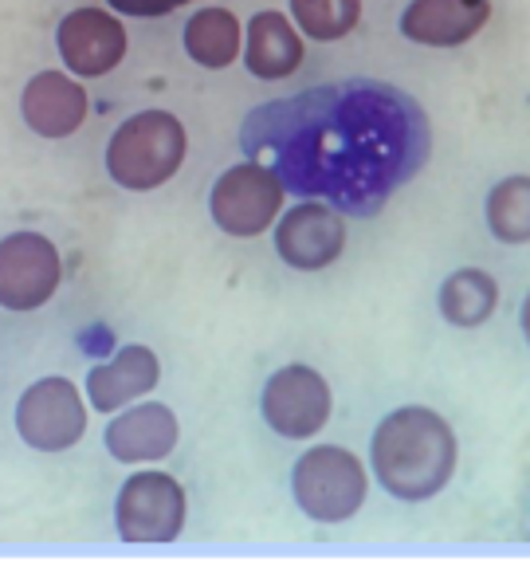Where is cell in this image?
<instances>
[{
	"mask_svg": "<svg viewBox=\"0 0 530 562\" xmlns=\"http://www.w3.org/2000/svg\"><path fill=\"white\" fill-rule=\"evenodd\" d=\"M487 225L503 244H522L530 236V178H507L487 193Z\"/></svg>",
	"mask_w": 530,
	"mask_h": 562,
	"instance_id": "d6986e66",
	"label": "cell"
},
{
	"mask_svg": "<svg viewBox=\"0 0 530 562\" xmlns=\"http://www.w3.org/2000/svg\"><path fill=\"white\" fill-rule=\"evenodd\" d=\"M16 429L40 452L71 449L87 429V409L79 402V390L67 378H40L20 397Z\"/></svg>",
	"mask_w": 530,
	"mask_h": 562,
	"instance_id": "9c48e42d",
	"label": "cell"
},
{
	"mask_svg": "<svg viewBox=\"0 0 530 562\" xmlns=\"http://www.w3.org/2000/svg\"><path fill=\"white\" fill-rule=\"evenodd\" d=\"M346 248V221L323 201H303L287 209L275 225V252L298 268V272H318L326 263H335Z\"/></svg>",
	"mask_w": 530,
	"mask_h": 562,
	"instance_id": "30bf717a",
	"label": "cell"
},
{
	"mask_svg": "<svg viewBox=\"0 0 530 562\" xmlns=\"http://www.w3.org/2000/svg\"><path fill=\"white\" fill-rule=\"evenodd\" d=\"M185 161V126L166 111H142L114 131L106 169L122 189L146 193L169 181Z\"/></svg>",
	"mask_w": 530,
	"mask_h": 562,
	"instance_id": "3957f363",
	"label": "cell"
},
{
	"mask_svg": "<svg viewBox=\"0 0 530 562\" xmlns=\"http://www.w3.org/2000/svg\"><path fill=\"white\" fill-rule=\"evenodd\" d=\"M114 519L126 543H173L185 527V487L166 472H138L122 484Z\"/></svg>",
	"mask_w": 530,
	"mask_h": 562,
	"instance_id": "5b68a950",
	"label": "cell"
},
{
	"mask_svg": "<svg viewBox=\"0 0 530 562\" xmlns=\"http://www.w3.org/2000/svg\"><path fill=\"white\" fill-rule=\"evenodd\" d=\"M181 4H189V0H111V9L126 12V16H166Z\"/></svg>",
	"mask_w": 530,
	"mask_h": 562,
	"instance_id": "44dd1931",
	"label": "cell"
},
{
	"mask_svg": "<svg viewBox=\"0 0 530 562\" xmlns=\"http://www.w3.org/2000/svg\"><path fill=\"white\" fill-rule=\"evenodd\" d=\"M59 56L67 71L99 79L114 71L126 56V29L103 9H75L59 24Z\"/></svg>",
	"mask_w": 530,
	"mask_h": 562,
	"instance_id": "8fae6325",
	"label": "cell"
},
{
	"mask_svg": "<svg viewBox=\"0 0 530 562\" xmlns=\"http://www.w3.org/2000/svg\"><path fill=\"white\" fill-rule=\"evenodd\" d=\"M495 303H499V288H495L492 276L475 272V268L452 272L444 280V291H440V311L456 327H480V323H487Z\"/></svg>",
	"mask_w": 530,
	"mask_h": 562,
	"instance_id": "ac0fdd59",
	"label": "cell"
},
{
	"mask_svg": "<svg viewBox=\"0 0 530 562\" xmlns=\"http://www.w3.org/2000/svg\"><path fill=\"white\" fill-rule=\"evenodd\" d=\"M177 445V417L166 405L149 402L138 409L122 413L106 425V449L122 464H149V460L169 457Z\"/></svg>",
	"mask_w": 530,
	"mask_h": 562,
	"instance_id": "5bb4252c",
	"label": "cell"
},
{
	"mask_svg": "<svg viewBox=\"0 0 530 562\" xmlns=\"http://www.w3.org/2000/svg\"><path fill=\"white\" fill-rule=\"evenodd\" d=\"M185 52L201 67H228L240 56V20L228 9H201L185 24Z\"/></svg>",
	"mask_w": 530,
	"mask_h": 562,
	"instance_id": "e0dca14e",
	"label": "cell"
},
{
	"mask_svg": "<svg viewBox=\"0 0 530 562\" xmlns=\"http://www.w3.org/2000/svg\"><path fill=\"white\" fill-rule=\"evenodd\" d=\"M283 186L260 161L224 169L213 186V221L228 236H260L280 216Z\"/></svg>",
	"mask_w": 530,
	"mask_h": 562,
	"instance_id": "8992f818",
	"label": "cell"
},
{
	"mask_svg": "<svg viewBox=\"0 0 530 562\" xmlns=\"http://www.w3.org/2000/svg\"><path fill=\"white\" fill-rule=\"evenodd\" d=\"M492 16V0H413L401 32L425 47H460L484 29Z\"/></svg>",
	"mask_w": 530,
	"mask_h": 562,
	"instance_id": "7c38bea8",
	"label": "cell"
},
{
	"mask_svg": "<svg viewBox=\"0 0 530 562\" xmlns=\"http://www.w3.org/2000/svg\"><path fill=\"white\" fill-rule=\"evenodd\" d=\"M154 385H158V355L149 347H122L111 362L91 370L87 394H91L94 409L111 413L134 402V397L149 394Z\"/></svg>",
	"mask_w": 530,
	"mask_h": 562,
	"instance_id": "9a60e30c",
	"label": "cell"
},
{
	"mask_svg": "<svg viewBox=\"0 0 530 562\" xmlns=\"http://www.w3.org/2000/svg\"><path fill=\"white\" fill-rule=\"evenodd\" d=\"M64 263L56 244L40 233H12L0 240V307L36 311L56 295Z\"/></svg>",
	"mask_w": 530,
	"mask_h": 562,
	"instance_id": "ba28073f",
	"label": "cell"
},
{
	"mask_svg": "<svg viewBox=\"0 0 530 562\" xmlns=\"http://www.w3.org/2000/svg\"><path fill=\"white\" fill-rule=\"evenodd\" d=\"M303 64V40L283 12H256L248 24V71L256 79H287Z\"/></svg>",
	"mask_w": 530,
	"mask_h": 562,
	"instance_id": "2e32d148",
	"label": "cell"
},
{
	"mask_svg": "<svg viewBox=\"0 0 530 562\" xmlns=\"http://www.w3.org/2000/svg\"><path fill=\"white\" fill-rule=\"evenodd\" d=\"M373 472L390 496L405 504L437 496L456 472L452 425L432 409L405 405L393 409L373 432Z\"/></svg>",
	"mask_w": 530,
	"mask_h": 562,
	"instance_id": "7a4b0ae2",
	"label": "cell"
},
{
	"mask_svg": "<svg viewBox=\"0 0 530 562\" xmlns=\"http://www.w3.org/2000/svg\"><path fill=\"white\" fill-rule=\"evenodd\" d=\"M87 119V91L64 71H40L24 87V122L40 138H67Z\"/></svg>",
	"mask_w": 530,
	"mask_h": 562,
	"instance_id": "4fadbf2b",
	"label": "cell"
},
{
	"mask_svg": "<svg viewBox=\"0 0 530 562\" xmlns=\"http://www.w3.org/2000/svg\"><path fill=\"white\" fill-rule=\"evenodd\" d=\"M260 413L263 422L287 441L315 437L330 422V385L311 366H283L263 385Z\"/></svg>",
	"mask_w": 530,
	"mask_h": 562,
	"instance_id": "52a82bcc",
	"label": "cell"
},
{
	"mask_svg": "<svg viewBox=\"0 0 530 562\" xmlns=\"http://www.w3.org/2000/svg\"><path fill=\"white\" fill-rule=\"evenodd\" d=\"M291 16L311 40H342L362 16V0H291Z\"/></svg>",
	"mask_w": 530,
	"mask_h": 562,
	"instance_id": "ffe728a7",
	"label": "cell"
},
{
	"mask_svg": "<svg viewBox=\"0 0 530 562\" xmlns=\"http://www.w3.org/2000/svg\"><path fill=\"white\" fill-rule=\"evenodd\" d=\"M295 504L318 524H342L365 504V469L353 452L338 445H318L303 452L291 472Z\"/></svg>",
	"mask_w": 530,
	"mask_h": 562,
	"instance_id": "277c9868",
	"label": "cell"
},
{
	"mask_svg": "<svg viewBox=\"0 0 530 562\" xmlns=\"http://www.w3.org/2000/svg\"><path fill=\"white\" fill-rule=\"evenodd\" d=\"M240 146L280 178L283 193L377 216L425 169L432 126L409 91L342 79L256 106L240 126Z\"/></svg>",
	"mask_w": 530,
	"mask_h": 562,
	"instance_id": "6da1fadb",
	"label": "cell"
}]
</instances>
